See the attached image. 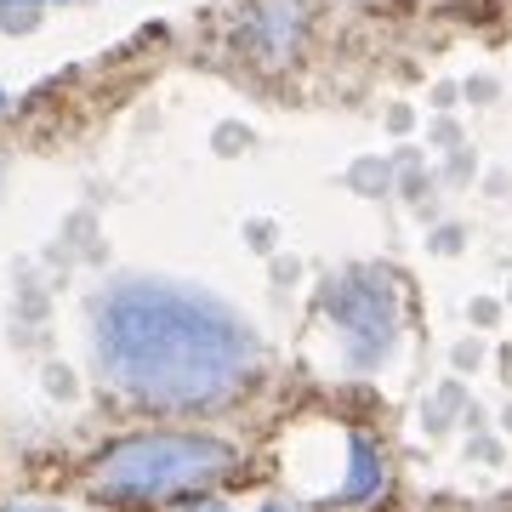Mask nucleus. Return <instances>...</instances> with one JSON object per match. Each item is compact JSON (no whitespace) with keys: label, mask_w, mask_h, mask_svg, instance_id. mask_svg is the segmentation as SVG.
<instances>
[{"label":"nucleus","mask_w":512,"mask_h":512,"mask_svg":"<svg viewBox=\"0 0 512 512\" xmlns=\"http://www.w3.org/2000/svg\"><path fill=\"white\" fill-rule=\"evenodd\" d=\"M92 353L109 387L165 410L217 404L256 370L251 325L228 302L171 279H120L97 296Z\"/></svg>","instance_id":"obj_1"},{"label":"nucleus","mask_w":512,"mask_h":512,"mask_svg":"<svg viewBox=\"0 0 512 512\" xmlns=\"http://www.w3.org/2000/svg\"><path fill=\"white\" fill-rule=\"evenodd\" d=\"M234 467V450L200 433H143V439L114 444L97 461V484L120 501H160V495L200 490Z\"/></svg>","instance_id":"obj_2"},{"label":"nucleus","mask_w":512,"mask_h":512,"mask_svg":"<svg viewBox=\"0 0 512 512\" xmlns=\"http://www.w3.org/2000/svg\"><path fill=\"white\" fill-rule=\"evenodd\" d=\"M330 319L348 336V359L353 365H382L387 348H393V330H399V302H393V285H387L376 268H359V274H342L325 291Z\"/></svg>","instance_id":"obj_3"},{"label":"nucleus","mask_w":512,"mask_h":512,"mask_svg":"<svg viewBox=\"0 0 512 512\" xmlns=\"http://www.w3.org/2000/svg\"><path fill=\"white\" fill-rule=\"evenodd\" d=\"M382 490V456H376V444L370 439H353V473H348V490H342V501H370V495Z\"/></svg>","instance_id":"obj_4"},{"label":"nucleus","mask_w":512,"mask_h":512,"mask_svg":"<svg viewBox=\"0 0 512 512\" xmlns=\"http://www.w3.org/2000/svg\"><path fill=\"white\" fill-rule=\"evenodd\" d=\"M12 6H52V0H0V12H12Z\"/></svg>","instance_id":"obj_5"},{"label":"nucleus","mask_w":512,"mask_h":512,"mask_svg":"<svg viewBox=\"0 0 512 512\" xmlns=\"http://www.w3.org/2000/svg\"><path fill=\"white\" fill-rule=\"evenodd\" d=\"M262 512H291V507H279V501H268V507H262Z\"/></svg>","instance_id":"obj_6"},{"label":"nucleus","mask_w":512,"mask_h":512,"mask_svg":"<svg viewBox=\"0 0 512 512\" xmlns=\"http://www.w3.org/2000/svg\"><path fill=\"white\" fill-rule=\"evenodd\" d=\"M188 512H228V507H188Z\"/></svg>","instance_id":"obj_7"},{"label":"nucleus","mask_w":512,"mask_h":512,"mask_svg":"<svg viewBox=\"0 0 512 512\" xmlns=\"http://www.w3.org/2000/svg\"><path fill=\"white\" fill-rule=\"evenodd\" d=\"M0 109H6V92H0Z\"/></svg>","instance_id":"obj_8"}]
</instances>
